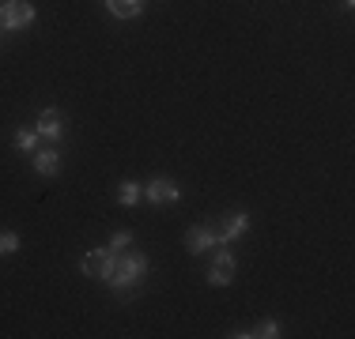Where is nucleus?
Returning <instances> with one entry per match:
<instances>
[{"instance_id": "nucleus-1", "label": "nucleus", "mask_w": 355, "mask_h": 339, "mask_svg": "<svg viewBox=\"0 0 355 339\" xmlns=\"http://www.w3.org/2000/svg\"><path fill=\"white\" fill-rule=\"evenodd\" d=\"M148 279V257L137 249H129V253H117L114 257V268H110V275H106V283L114 286L117 294H129V291H137V286Z\"/></svg>"}, {"instance_id": "nucleus-2", "label": "nucleus", "mask_w": 355, "mask_h": 339, "mask_svg": "<svg viewBox=\"0 0 355 339\" xmlns=\"http://www.w3.org/2000/svg\"><path fill=\"white\" fill-rule=\"evenodd\" d=\"M35 4L31 0H4L0 4V27L4 30H23V27H31L35 23Z\"/></svg>"}, {"instance_id": "nucleus-3", "label": "nucleus", "mask_w": 355, "mask_h": 339, "mask_svg": "<svg viewBox=\"0 0 355 339\" xmlns=\"http://www.w3.org/2000/svg\"><path fill=\"white\" fill-rule=\"evenodd\" d=\"M234 268H239V260H234V253L227 249V245H216L212 268H208V283H212V286H227V283L234 279Z\"/></svg>"}, {"instance_id": "nucleus-4", "label": "nucleus", "mask_w": 355, "mask_h": 339, "mask_svg": "<svg viewBox=\"0 0 355 339\" xmlns=\"http://www.w3.org/2000/svg\"><path fill=\"white\" fill-rule=\"evenodd\" d=\"M114 257H117V253H110V249H91V253H83L80 271L87 279H103V283H106L110 268H114Z\"/></svg>"}, {"instance_id": "nucleus-5", "label": "nucleus", "mask_w": 355, "mask_h": 339, "mask_svg": "<svg viewBox=\"0 0 355 339\" xmlns=\"http://www.w3.org/2000/svg\"><path fill=\"white\" fill-rule=\"evenodd\" d=\"M216 245H223V241H219V230H212V226H189V230H185V249H189L193 257L216 249Z\"/></svg>"}, {"instance_id": "nucleus-6", "label": "nucleus", "mask_w": 355, "mask_h": 339, "mask_svg": "<svg viewBox=\"0 0 355 339\" xmlns=\"http://www.w3.org/2000/svg\"><path fill=\"white\" fill-rule=\"evenodd\" d=\"M144 196H148L151 203H159V208H166V203L182 200V189H178L171 177H151V185L144 189Z\"/></svg>"}, {"instance_id": "nucleus-7", "label": "nucleus", "mask_w": 355, "mask_h": 339, "mask_svg": "<svg viewBox=\"0 0 355 339\" xmlns=\"http://www.w3.org/2000/svg\"><path fill=\"white\" fill-rule=\"evenodd\" d=\"M35 129H38V136H46V140H53V143H57V140L64 136V113H61V109H53V106L42 109Z\"/></svg>"}, {"instance_id": "nucleus-8", "label": "nucleus", "mask_w": 355, "mask_h": 339, "mask_svg": "<svg viewBox=\"0 0 355 339\" xmlns=\"http://www.w3.org/2000/svg\"><path fill=\"white\" fill-rule=\"evenodd\" d=\"M246 230H250V215H246V211H231V215L223 219V226H219V241H223V245L227 241H239Z\"/></svg>"}, {"instance_id": "nucleus-9", "label": "nucleus", "mask_w": 355, "mask_h": 339, "mask_svg": "<svg viewBox=\"0 0 355 339\" xmlns=\"http://www.w3.org/2000/svg\"><path fill=\"white\" fill-rule=\"evenodd\" d=\"M35 170L42 177H57V174H61V151H53V147L35 151Z\"/></svg>"}, {"instance_id": "nucleus-10", "label": "nucleus", "mask_w": 355, "mask_h": 339, "mask_svg": "<svg viewBox=\"0 0 355 339\" xmlns=\"http://www.w3.org/2000/svg\"><path fill=\"white\" fill-rule=\"evenodd\" d=\"M106 12L114 19H137L144 12V0H106Z\"/></svg>"}, {"instance_id": "nucleus-11", "label": "nucleus", "mask_w": 355, "mask_h": 339, "mask_svg": "<svg viewBox=\"0 0 355 339\" xmlns=\"http://www.w3.org/2000/svg\"><path fill=\"white\" fill-rule=\"evenodd\" d=\"M144 196V189L137 181H121V189H117V203H125V208H137Z\"/></svg>"}, {"instance_id": "nucleus-12", "label": "nucleus", "mask_w": 355, "mask_h": 339, "mask_svg": "<svg viewBox=\"0 0 355 339\" xmlns=\"http://www.w3.org/2000/svg\"><path fill=\"white\" fill-rule=\"evenodd\" d=\"M15 151H38V129H19L15 132Z\"/></svg>"}, {"instance_id": "nucleus-13", "label": "nucleus", "mask_w": 355, "mask_h": 339, "mask_svg": "<svg viewBox=\"0 0 355 339\" xmlns=\"http://www.w3.org/2000/svg\"><path fill=\"white\" fill-rule=\"evenodd\" d=\"M19 249V234L15 230H0V257H8V253Z\"/></svg>"}, {"instance_id": "nucleus-14", "label": "nucleus", "mask_w": 355, "mask_h": 339, "mask_svg": "<svg viewBox=\"0 0 355 339\" xmlns=\"http://www.w3.org/2000/svg\"><path fill=\"white\" fill-rule=\"evenodd\" d=\"M129 241H132V230H117V234H110V245H106V249H110V253H121V249H129Z\"/></svg>"}, {"instance_id": "nucleus-15", "label": "nucleus", "mask_w": 355, "mask_h": 339, "mask_svg": "<svg viewBox=\"0 0 355 339\" xmlns=\"http://www.w3.org/2000/svg\"><path fill=\"white\" fill-rule=\"evenodd\" d=\"M253 336H261V339H276V336H280V324H276V320H261V324L253 328Z\"/></svg>"}, {"instance_id": "nucleus-16", "label": "nucleus", "mask_w": 355, "mask_h": 339, "mask_svg": "<svg viewBox=\"0 0 355 339\" xmlns=\"http://www.w3.org/2000/svg\"><path fill=\"white\" fill-rule=\"evenodd\" d=\"M340 4H344V8H355V0H340Z\"/></svg>"}]
</instances>
